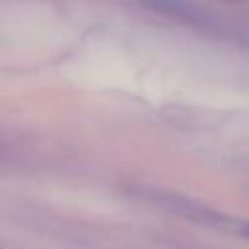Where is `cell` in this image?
<instances>
[{"label": "cell", "instance_id": "1", "mask_svg": "<svg viewBox=\"0 0 249 249\" xmlns=\"http://www.w3.org/2000/svg\"><path fill=\"white\" fill-rule=\"evenodd\" d=\"M245 235H247V237H249V228H247V230H245Z\"/></svg>", "mask_w": 249, "mask_h": 249}]
</instances>
